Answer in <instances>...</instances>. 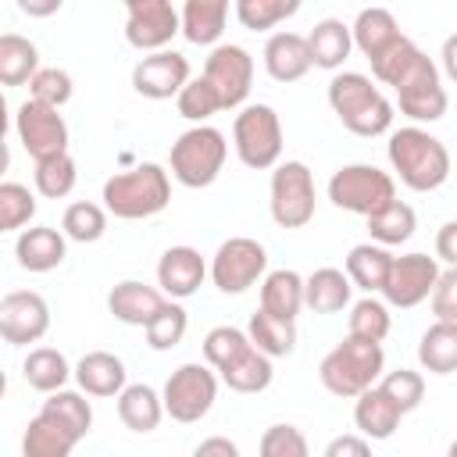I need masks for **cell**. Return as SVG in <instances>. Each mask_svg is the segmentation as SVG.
Instances as JSON below:
<instances>
[{"instance_id":"27","label":"cell","mask_w":457,"mask_h":457,"mask_svg":"<svg viewBox=\"0 0 457 457\" xmlns=\"http://www.w3.org/2000/svg\"><path fill=\"white\" fill-rule=\"evenodd\" d=\"M350 278L343 275V268H318L303 278V307H311L314 314H339L343 307H350Z\"/></svg>"},{"instance_id":"5","label":"cell","mask_w":457,"mask_h":457,"mask_svg":"<svg viewBox=\"0 0 457 457\" xmlns=\"http://www.w3.org/2000/svg\"><path fill=\"white\" fill-rule=\"evenodd\" d=\"M225 157H228L225 136L211 125H193L171 143L168 164H171L175 182H182L186 189H204L221 175Z\"/></svg>"},{"instance_id":"26","label":"cell","mask_w":457,"mask_h":457,"mask_svg":"<svg viewBox=\"0 0 457 457\" xmlns=\"http://www.w3.org/2000/svg\"><path fill=\"white\" fill-rule=\"evenodd\" d=\"M300 307H303V278L293 268H275L261 278V307L257 311L282 318V321H296Z\"/></svg>"},{"instance_id":"51","label":"cell","mask_w":457,"mask_h":457,"mask_svg":"<svg viewBox=\"0 0 457 457\" xmlns=\"http://www.w3.org/2000/svg\"><path fill=\"white\" fill-rule=\"evenodd\" d=\"M428 307L436 314V321L443 325H457V268H443L432 293H428Z\"/></svg>"},{"instance_id":"7","label":"cell","mask_w":457,"mask_h":457,"mask_svg":"<svg viewBox=\"0 0 457 457\" xmlns=\"http://www.w3.org/2000/svg\"><path fill=\"white\" fill-rule=\"evenodd\" d=\"M328 200L339 211L371 218L375 211H382L386 204L396 200V182L389 171H382L375 164H343L328 179Z\"/></svg>"},{"instance_id":"30","label":"cell","mask_w":457,"mask_h":457,"mask_svg":"<svg viewBox=\"0 0 457 457\" xmlns=\"http://www.w3.org/2000/svg\"><path fill=\"white\" fill-rule=\"evenodd\" d=\"M118 418L129 432H154L164 418V407H161V393L146 382H132L118 393Z\"/></svg>"},{"instance_id":"17","label":"cell","mask_w":457,"mask_h":457,"mask_svg":"<svg viewBox=\"0 0 457 457\" xmlns=\"http://www.w3.org/2000/svg\"><path fill=\"white\" fill-rule=\"evenodd\" d=\"M189 82V61L179 50H157L136 61L132 89L146 100H171Z\"/></svg>"},{"instance_id":"57","label":"cell","mask_w":457,"mask_h":457,"mask_svg":"<svg viewBox=\"0 0 457 457\" xmlns=\"http://www.w3.org/2000/svg\"><path fill=\"white\" fill-rule=\"evenodd\" d=\"M7 129H11V107H7V96L0 93V139L7 136Z\"/></svg>"},{"instance_id":"52","label":"cell","mask_w":457,"mask_h":457,"mask_svg":"<svg viewBox=\"0 0 457 457\" xmlns=\"http://www.w3.org/2000/svg\"><path fill=\"white\" fill-rule=\"evenodd\" d=\"M321 457H371V443L357 432H346V436H336Z\"/></svg>"},{"instance_id":"58","label":"cell","mask_w":457,"mask_h":457,"mask_svg":"<svg viewBox=\"0 0 457 457\" xmlns=\"http://www.w3.org/2000/svg\"><path fill=\"white\" fill-rule=\"evenodd\" d=\"M11 168V150H7V143L0 139V182H4V171Z\"/></svg>"},{"instance_id":"3","label":"cell","mask_w":457,"mask_h":457,"mask_svg":"<svg viewBox=\"0 0 457 457\" xmlns=\"http://www.w3.org/2000/svg\"><path fill=\"white\" fill-rule=\"evenodd\" d=\"M104 211L125 221H139V218H154L171 204V179L161 164L143 161L129 171H114L104 182Z\"/></svg>"},{"instance_id":"28","label":"cell","mask_w":457,"mask_h":457,"mask_svg":"<svg viewBox=\"0 0 457 457\" xmlns=\"http://www.w3.org/2000/svg\"><path fill=\"white\" fill-rule=\"evenodd\" d=\"M357 403H353V425L361 428V436L364 439H389L396 428H400V411H396V403L378 389V386H371V389H364L361 396H353Z\"/></svg>"},{"instance_id":"45","label":"cell","mask_w":457,"mask_h":457,"mask_svg":"<svg viewBox=\"0 0 457 457\" xmlns=\"http://www.w3.org/2000/svg\"><path fill=\"white\" fill-rule=\"evenodd\" d=\"M36 214V196L21 182H0V236L21 232Z\"/></svg>"},{"instance_id":"59","label":"cell","mask_w":457,"mask_h":457,"mask_svg":"<svg viewBox=\"0 0 457 457\" xmlns=\"http://www.w3.org/2000/svg\"><path fill=\"white\" fill-rule=\"evenodd\" d=\"M4 393H7V375H4V368H0V400H4Z\"/></svg>"},{"instance_id":"41","label":"cell","mask_w":457,"mask_h":457,"mask_svg":"<svg viewBox=\"0 0 457 457\" xmlns=\"http://www.w3.org/2000/svg\"><path fill=\"white\" fill-rule=\"evenodd\" d=\"M186 328H189L186 307L175 303V300H164V307H161V311L150 318V325L143 328V332H146V346L157 350V353H164V350H171V346L182 343Z\"/></svg>"},{"instance_id":"55","label":"cell","mask_w":457,"mask_h":457,"mask_svg":"<svg viewBox=\"0 0 457 457\" xmlns=\"http://www.w3.org/2000/svg\"><path fill=\"white\" fill-rule=\"evenodd\" d=\"M18 11L29 18H46L61 11V0H18Z\"/></svg>"},{"instance_id":"48","label":"cell","mask_w":457,"mask_h":457,"mask_svg":"<svg viewBox=\"0 0 457 457\" xmlns=\"http://www.w3.org/2000/svg\"><path fill=\"white\" fill-rule=\"evenodd\" d=\"M75 93V82L64 68H39L32 79H29V100H39L46 107H64Z\"/></svg>"},{"instance_id":"50","label":"cell","mask_w":457,"mask_h":457,"mask_svg":"<svg viewBox=\"0 0 457 457\" xmlns=\"http://www.w3.org/2000/svg\"><path fill=\"white\" fill-rule=\"evenodd\" d=\"M257 457H311V446L296 425H268L257 443Z\"/></svg>"},{"instance_id":"54","label":"cell","mask_w":457,"mask_h":457,"mask_svg":"<svg viewBox=\"0 0 457 457\" xmlns=\"http://www.w3.org/2000/svg\"><path fill=\"white\" fill-rule=\"evenodd\" d=\"M193 457H239V446H236L228 436H207V439L193 450Z\"/></svg>"},{"instance_id":"34","label":"cell","mask_w":457,"mask_h":457,"mask_svg":"<svg viewBox=\"0 0 457 457\" xmlns=\"http://www.w3.org/2000/svg\"><path fill=\"white\" fill-rule=\"evenodd\" d=\"M39 71V50L29 36H0V86H25Z\"/></svg>"},{"instance_id":"39","label":"cell","mask_w":457,"mask_h":457,"mask_svg":"<svg viewBox=\"0 0 457 457\" xmlns=\"http://www.w3.org/2000/svg\"><path fill=\"white\" fill-rule=\"evenodd\" d=\"M393 328V318H389V307L375 296H364L350 307V328L346 336L350 339H361V343H382Z\"/></svg>"},{"instance_id":"47","label":"cell","mask_w":457,"mask_h":457,"mask_svg":"<svg viewBox=\"0 0 457 457\" xmlns=\"http://www.w3.org/2000/svg\"><path fill=\"white\" fill-rule=\"evenodd\" d=\"M378 389L396 403L400 414H411V411L425 400V378H421V371H411V368L386 371V375L378 378Z\"/></svg>"},{"instance_id":"23","label":"cell","mask_w":457,"mask_h":457,"mask_svg":"<svg viewBox=\"0 0 457 457\" xmlns=\"http://www.w3.org/2000/svg\"><path fill=\"white\" fill-rule=\"evenodd\" d=\"M79 443L82 439L68 425H61L54 414L39 411L21 432V457H71V450Z\"/></svg>"},{"instance_id":"4","label":"cell","mask_w":457,"mask_h":457,"mask_svg":"<svg viewBox=\"0 0 457 457\" xmlns=\"http://www.w3.org/2000/svg\"><path fill=\"white\" fill-rule=\"evenodd\" d=\"M386 371V353L382 343H361V339H343L336 343L321 364H318V378L332 396L353 400L364 389H371Z\"/></svg>"},{"instance_id":"43","label":"cell","mask_w":457,"mask_h":457,"mask_svg":"<svg viewBox=\"0 0 457 457\" xmlns=\"http://www.w3.org/2000/svg\"><path fill=\"white\" fill-rule=\"evenodd\" d=\"M300 11V0H236V18L250 32H268L278 21L293 18Z\"/></svg>"},{"instance_id":"14","label":"cell","mask_w":457,"mask_h":457,"mask_svg":"<svg viewBox=\"0 0 457 457\" xmlns=\"http://www.w3.org/2000/svg\"><path fill=\"white\" fill-rule=\"evenodd\" d=\"M14 132L21 146L32 154V161H46L57 154H68V121L57 107H46L39 100H25L14 114Z\"/></svg>"},{"instance_id":"16","label":"cell","mask_w":457,"mask_h":457,"mask_svg":"<svg viewBox=\"0 0 457 457\" xmlns=\"http://www.w3.org/2000/svg\"><path fill=\"white\" fill-rule=\"evenodd\" d=\"M50 332V307L32 289H14L0 300V339L11 346L39 343Z\"/></svg>"},{"instance_id":"21","label":"cell","mask_w":457,"mask_h":457,"mask_svg":"<svg viewBox=\"0 0 457 457\" xmlns=\"http://www.w3.org/2000/svg\"><path fill=\"white\" fill-rule=\"evenodd\" d=\"M79 389L86 396H118L129 382V371H125V361L114 357L111 350H89L75 368H71Z\"/></svg>"},{"instance_id":"1","label":"cell","mask_w":457,"mask_h":457,"mask_svg":"<svg viewBox=\"0 0 457 457\" xmlns=\"http://www.w3.org/2000/svg\"><path fill=\"white\" fill-rule=\"evenodd\" d=\"M386 154H389V164L400 175V182L414 193H432L450 179V150L428 129L407 125V129L389 132Z\"/></svg>"},{"instance_id":"24","label":"cell","mask_w":457,"mask_h":457,"mask_svg":"<svg viewBox=\"0 0 457 457\" xmlns=\"http://www.w3.org/2000/svg\"><path fill=\"white\" fill-rule=\"evenodd\" d=\"M228 4L225 0H186L179 11V32L193 46H214L225 32Z\"/></svg>"},{"instance_id":"37","label":"cell","mask_w":457,"mask_h":457,"mask_svg":"<svg viewBox=\"0 0 457 457\" xmlns=\"http://www.w3.org/2000/svg\"><path fill=\"white\" fill-rule=\"evenodd\" d=\"M271 375H275L271 361L264 353H257V350H246L239 361H232V364H225L218 371V382H225L232 393L250 396V393H264L271 386Z\"/></svg>"},{"instance_id":"36","label":"cell","mask_w":457,"mask_h":457,"mask_svg":"<svg viewBox=\"0 0 457 457\" xmlns=\"http://www.w3.org/2000/svg\"><path fill=\"white\" fill-rule=\"evenodd\" d=\"M414 228H418V214L403 200H393V204H386L382 211H375L368 218V232H371L375 246H400L414 236Z\"/></svg>"},{"instance_id":"42","label":"cell","mask_w":457,"mask_h":457,"mask_svg":"<svg viewBox=\"0 0 457 457\" xmlns=\"http://www.w3.org/2000/svg\"><path fill=\"white\" fill-rule=\"evenodd\" d=\"M246 350H253V346H250L246 332L236 328V325H214V328L204 336V361H207L211 371H221L225 364L239 361Z\"/></svg>"},{"instance_id":"18","label":"cell","mask_w":457,"mask_h":457,"mask_svg":"<svg viewBox=\"0 0 457 457\" xmlns=\"http://www.w3.org/2000/svg\"><path fill=\"white\" fill-rule=\"evenodd\" d=\"M207 278V264L200 257L196 246H168L157 261V286H161V296L168 300H186L193 296Z\"/></svg>"},{"instance_id":"40","label":"cell","mask_w":457,"mask_h":457,"mask_svg":"<svg viewBox=\"0 0 457 457\" xmlns=\"http://www.w3.org/2000/svg\"><path fill=\"white\" fill-rule=\"evenodd\" d=\"M39 411L54 414V418H57L61 425H68L79 439H86L89 428H93V407H89V400H86L82 393H75V389H57V393H50Z\"/></svg>"},{"instance_id":"15","label":"cell","mask_w":457,"mask_h":457,"mask_svg":"<svg viewBox=\"0 0 457 457\" xmlns=\"http://www.w3.org/2000/svg\"><path fill=\"white\" fill-rule=\"evenodd\" d=\"M179 36V11L168 0H129L125 4V39L136 50H168Z\"/></svg>"},{"instance_id":"38","label":"cell","mask_w":457,"mask_h":457,"mask_svg":"<svg viewBox=\"0 0 457 457\" xmlns=\"http://www.w3.org/2000/svg\"><path fill=\"white\" fill-rule=\"evenodd\" d=\"M107 232V211L93 200H75L64 207L61 218V236L75 239V243H96Z\"/></svg>"},{"instance_id":"20","label":"cell","mask_w":457,"mask_h":457,"mask_svg":"<svg viewBox=\"0 0 457 457\" xmlns=\"http://www.w3.org/2000/svg\"><path fill=\"white\" fill-rule=\"evenodd\" d=\"M164 307V296L161 289L139 282V278H125L118 286H111L107 293V311L121 321V325H136V328H146L150 318Z\"/></svg>"},{"instance_id":"46","label":"cell","mask_w":457,"mask_h":457,"mask_svg":"<svg viewBox=\"0 0 457 457\" xmlns=\"http://www.w3.org/2000/svg\"><path fill=\"white\" fill-rule=\"evenodd\" d=\"M418 46L407 39V36H400V39H393L375 61H371V75H375V82H382V86H396L403 75H407V68L418 61Z\"/></svg>"},{"instance_id":"12","label":"cell","mask_w":457,"mask_h":457,"mask_svg":"<svg viewBox=\"0 0 457 457\" xmlns=\"http://www.w3.org/2000/svg\"><path fill=\"white\" fill-rule=\"evenodd\" d=\"M200 79L214 89L221 111L243 107V100L250 96V86H253V57L239 43H221L207 54Z\"/></svg>"},{"instance_id":"53","label":"cell","mask_w":457,"mask_h":457,"mask_svg":"<svg viewBox=\"0 0 457 457\" xmlns=\"http://www.w3.org/2000/svg\"><path fill=\"white\" fill-rule=\"evenodd\" d=\"M436 257L446 268H457V221H443L436 232Z\"/></svg>"},{"instance_id":"6","label":"cell","mask_w":457,"mask_h":457,"mask_svg":"<svg viewBox=\"0 0 457 457\" xmlns=\"http://www.w3.org/2000/svg\"><path fill=\"white\" fill-rule=\"evenodd\" d=\"M232 146L236 157L253 168L268 171L282 157V121L271 104H246L232 121Z\"/></svg>"},{"instance_id":"25","label":"cell","mask_w":457,"mask_h":457,"mask_svg":"<svg viewBox=\"0 0 457 457\" xmlns=\"http://www.w3.org/2000/svg\"><path fill=\"white\" fill-rule=\"evenodd\" d=\"M307 54H311V68H325V71H339L343 61L350 57L353 43H350V25L339 18H321L307 36Z\"/></svg>"},{"instance_id":"22","label":"cell","mask_w":457,"mask_h":457,"mask_svg":"<svg viewBox=\"0 0 457 457\" xmlns=\"http://www.w3.org/2000/svg\"><path fill=\"white\" fill-rule=\"evenodd\" d=\"M264 68L275 82H300L311 71L307 39L300 32H271L264 43Z\"/></svg>"},{"instance_id":"49","label":"cell","mask_w":457,"mask_h":457,"mask_svg":"<svg viewBox=\"0 0 457 457\" xmlns=\"http://www.w3.org/2000/svg\"><path fill=\"white\" fill-rule=\"evenodd\" d=\"M175 107H179V114H182L186 121H196V125H204L211 114H218V111H221V104H218L214 89H211L204 79H189V82L179 89Z\"/></svg>"},{"instance_id":"33","label":"cell","mask_w":457,"mask_h":457,"mask_svg":"<svg viewBox=\"0 0 457 457\" xmlns=\"http://www.w3.org/2000/svg\"><path fill=\"white\" fill-rule=\"evenodd\" d=\"M389 261L393 253L386 246H375V243H357L350 253H346V278L353 289H364L368 296L382 289L386 282V271H389Z\"/></svg>"},{"instance_id":"19","label":"cell","mask_w":457,"mask_h":457,"mask_svg":"<svg viewBox=\"0 0 457 457\" xmlns=\"http://www.w3.org/2000/svg\"><path fill=\"white\" fill-rule=\"evenodd\" d=\"M14 257H18V264L25 271L43 275V271L61 268V261L68 257V239L57 228H50V225L21 228L18 239H14Z\"/></svg>"},{"instance_id":"35","label":"cell","mask_w":457,"mask_h":457,"mask_svg":"<svg viewBox=\"0 0 457 457\" xmlns=\"http://www.w3.org/2000/svg\"><path fill=\"white\" fill-rule=\"evenodd\" d=\"M418 364L432 375H450L457 368V325H428L418 339Z\"/></svg>"},{"instance_id":"44","label":"cell","mask_w":457,"mask_h":457,"mask_svg":"<svg viewBox=\"0 0 457 457\" xmlns=\"http://www.w3.org/2000/svg\"><path fill=\"white\" fill-rule=\"evenodd\" d=\"M32 179H36V193H39V196H46V200H61V196H68V193L75 189L79 171H75L71 154H57V157L36 161Z\"/></svg>"},{"instance_id":"11","label":"cell","mask_w":457,"mask_h":457,"mask_svg":"<svg viewBox=\"0 0 457 457\" xmlns=\"http://www.w3.org/2000/svg\"><path fill=\"white\" fill-rule=\"evenodd\" d=\"M400 114H407L411 121H439L450 107L446 86L439 79V68L432 64L428 54H418V61L407 68V75L393 86Z\"/></svg>"},{"instance_id":"31","label":"cell","mask_w":457,"mask_h":457,"mask_svg":"<svg viewBox=\"0 0 457 457\" xmlns=\"http://www.w3.org/2000/svg\"><path fill=\"white\" fill-rule=\"evenodd\" d=\"M243 332H246L250 346H253L257 353H264L268 361L286 357V353H293V346H296V321H282V318H271V314H264V311H253Z\"/></svg>"},{"instance_id":"2","label":"cell","mask_w":457,"mask_h":457,"mask_svg":"<svg viewBox=\"0 0 457 457\" xmlns=\"http://www.w3.org/2000/svg\"><path fill=\"white\" fill-rule=\"evenodd\" d=\"M328 107L336 111L343 129H350L353 136H364V139H375V136L389 132V125H393V104L361 71H336L332 75Z\"/></svg>"},{"instance_id":"56","label":"cell","mask_w":457,"mask_h":457,"mask_svg":"<svg viewBox=\"0 0 457 457\" xmlns=\"http://www.w3.org/2000/svg\"><path fill=\"white\" fill-rule=\"evenodd\" d=\"M453 50H457V36H450L443 43V64H446V75L450 79H457V57H453Z\"/></svg>"},{"instance_id":"10","label":"cell","mask_w":457,"mask_h":457,"mask_svg":"<svg viewBox=\"0 0 457 457\" xmlns=\"http://www.w3.org/2000/svg\"><path fill=\"white\" fill-rule=\"evenodd\" d=\"M264 268H268L264 246L250 236H232L214 250L207 275L221 293L236 296V293H246L250 286H257L264 278Z\"/></svg>"},{"instance_id":"32","label":"cell","mask_w":457,"mask_h":457,"mask_svg":"<svg viewBox=\"0 0 457 457\" xmlns=\"http://www.w3.org/2000/svg\"><path fill=\"white\" fill-rule=\"evenodd\" d=\"M21 375H25V382L36 389V393H57V389H64V382L71 378V364H68V357L61 353V350H54V346H32L29 353H25V361H21Z\"/></svg>"},{"instance_id":"9","label":"cell","mask_w":457,"mask_h":457,"mask_svg":"<svg viewBox=\"0 0 457 457\" xmlns=\"http://www.w3.org/2000/svg\"><path fill=\"white\" fill-rule=\"evenodd\" d=\"M268 207L278 228H303L314 218V175L303 161H278L268 186Z\"/></svg>"},{"instance_id":"8","label":"cell","mask_w":457,"mask_h":457,"mask_svg":"<svg viewBox=\"0 0 457 457\" xmlns=\"http://www.w3.org/2000/svg\"><path fill=\"white\" fill-rule=\"evenodd\" d=\"M218 400V375L207 368V364H182L168 375L164 389H161V407L171 421L179 425H193L200 421Z\"/></svg>"},{"instance_id":"13","label":"cell","mask_w":457,"mask_h":457,"mask_svg":"<svg viewBox=\"0 0 457 457\" xmlns=\"http://www.w3.org/2000/svg\"><path fill=\"white\" fill-rule=\"evenodd\" d=\"M439 261L428 257V253H403V257H393L389 261V271H386V282H382V303L386 307H418L421 300H428L436 278H439Z\"/></svg>"},{"instance_id":"29","label":"cell","mask_w":457,"mask_h":457,"mask_svg":"<svg viewBox=\"0 0 457 457\" xmlns=\"http://www.w3.org/2000/svg\"><path fill=\"white\" fill-rule=\"evenodd\" d=\"M403 32H400V25H396V18H393V11H386V7H364L357 18H353V25H350V43L368 57V61H375L393 39H400Z\"/></svg>"}]
</instances>
